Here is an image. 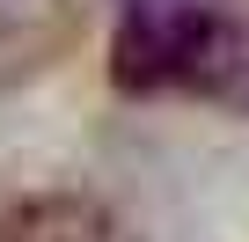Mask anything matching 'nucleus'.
I'll use <instances>...</instances> for the list:
<instances>
[{
	"label": "nucleus",
	"instance_id": "obj_1",
	"mask_svg": "<svg viewBox=\"0 0 249 242\" xmlns=\"http://www.w3.org/2000/svg\"><path fill=\"white\" fill-rule=\"evenodd\" d=\"M220 15L191 8V0H140V15L117 30V88H169L205 74Z\"/></svg>",
	"mask_w": 249,
	"mask_h": 242
}]
</instances>
